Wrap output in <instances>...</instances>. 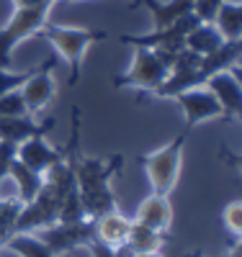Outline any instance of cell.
<instances>
[{"label": "cell", "instance_id": "obj_30", "mask_svg": "<svg viewBox=\"0 0 242 257\" xmlns=\"http://www.w3.org/2000/svg\"><path fill=\"white\" fill-rule=\"evenodd\" d=\"M3 242H6V234H3V231H0V247H3Z\"/></svg>", "mask_w": 242, "mask_h": 257}, {"label": "cell", "instance_id": "obj_11", "mask_svg": "<svg viewBox=\"0 0 242 257\" xmlns=\"http://www.w3.org/2000/svg\"><path fill=\"white\" fill-rule=\"evenodd\" d=\"M54 64H57V57H49V59L44 62L39 70H34V72L29 75V80L18 88L21 95H24V103H26L29 113L41 111L44 105L52 100V95H54V80H52Z\"/></svg>", "mask_w": 242, "mask_h": 257}, {"label": "cell", "instance_id": "obj_8", "mask_svg": "<svg viewBox=\"0 0 242 257\" xmlns=\"http://www.w3.org/2000/svg\"><path fill=\"white\" fill-rule=\"evenodd\" d=\"M96 237V224L93 219H83V221H72V224H52L47 229H41L39 239L49 247V252L57 257L62 252H70L75 247H85Z\"/></svg>", "mask_w": 242, "mask_h": 257}, {"label": "cell", "instance_id": "obj_3", "mask_svg": "<svg viewBox=\"0 0 242 257\" xmlns=\"http://www.w3.org/2000/svg\"><path fill=\"white\" fill-rule=\"evenodd\" d=\"M41 36H47L54 49L67 59L70 64V88L77 85L80 77V62L85 49L93 44V41H103L108 34L106 31H91V29H72V26H52V24H44L41 26Z\"/></svg>", "mask_w": 242, "mask_h": 257}, {"label": "cell", "instance_id": "obj_26", "mask_svg": "<svg viewBox=\"0 0 242 257\" xmlns=\"http://www.w3.org/2000/svg\"><path fill=\"white\" fill-rule=\"evenodd\" d=\"M88 249H91V254L93 257H119V252H116V247H108V244H103V242H98L96 237L85 244Z\"/></svg>", "mask_w": 242, "mask_h": 257}, {"label": "cell", "instance_id": "obj_1", "mask_svg": "<svg viewBox=\"0 0 242 257\" xmlns=\"http://www.w3.org/2000/svg\"><path fill=\"white\" fill-rule=\"evenodd\" d=\"M124 170V157L114 155L108 162L101 160H83L77 155L75 162V178H77V190H80V201L83 211L88 219H98L103 213L116 208V198L111 190V178Z\"/></svg>", "mask_w": 242, "mask_h": 257}, {"label": "cell", "instance_id": "obj_15", "mask_svg": "<svg viewBox=\"0 0 242 257\" xmlns=\"http://www.w3.org/2000/svg\"><path fill=\"white\" fill-rule=\"evenodd\" d=\"M93 224H96V239L108 244V247L124 244L126 237H129V229H131V221L126 216H121L116 208L103 213V216H98V219H93Z\"/></svg>", "mask_w": 242, "mask_h": 257}, {"label": "cell", "instance_id": "obj_5", "mask_svg": "<svg viewBox=\"0 0 242 257\" xmlns=\"http://www.w3.org/2000/svg\"><path fill=\"white\" fill-rule=\"evenodd\" d=\"M134 59L126 75H116L114 77V88H139V90H149L155 93L168 77V64L157 57L155 49L147 47H134Z\"/></svg>", "mask_w": 242, "mask_h": 257}, {"label": "cell", "instance_id": "obj_19", "mask_svg": "<svg viewBox=\"0 0 242 257\" xmlns=\"http://www.w3.org/2000/svg\"><path fill=\"white\" fill-rule=\"evenodd\" d=\"M163 242H165V231H155L139 221H131L129 237L124 244L131 249V254H137V252H155L163 247Z\"/></svg>", "mask_w": 242, "mask_h": 257}, {"label": "cell", "instance_id": "obj_12", "mask_svg": "<svg viewBox=\"0 0 242 257\" xmlns=\"http://www.w3.org/2000/svg\"><path fill=\"white\" fill-rule=\"evenodd\" d=\"M54 128V118L47 121H34L31 113L24 116H0V139L8 144H24L34 137H47Z\"/></svg>", "mask_w": 242, "mask_h": 257}, {"label": "cell", "instance_id": "obj_6", "mask_svg": "<svg viewBox=\"0 0 242 257\" xmlns=\"http://www.w3.org/2000/svg\"><path fill=\"white\" fill-rule=\"evenodd\" d=\"M201 24L199 18L193 13L178 18L175 24L170 26H163V29H155L152 34L147 36H121V44H129V47H147V49H155L160 54H170L175 57L181 49H186V34L196 26Z\"/></svg>", "mask_w": 242, "mask_h": 257}, {"label": "cell", "instance_id": "obj_2", "mask_svg": "<svg viewBox=\"0 0 242 257\" xmlns=\"http://www.w3.org/2000/svg\"><path fill=\"white\" fill-rule=\"evenodd\" d=\"M188 134L191 132L183 126L170 144H165L163 149H157V152H152L147 157H139V165L147 170V175H149L152 193H157V196H168V193L173 190L175 180H178V170H181L183 147H186Z\"/></svg>", "mask_w": 242, "mask_h": 257}, {"label": "cell", "instance_id": "obj_13", "mask_svg": "<svg viewBox=\"0 0 242 257\" xmlns=\"http://www.w3.org/2000/svg\"><path fill=\"white\" fill-rule=\"evenodd\" d=\"M64 157V149H54L47 144V139L44 137H34V139H26L24 144L16 147V160L24 162L26 167L36 170V173H47V170L59 162Z\"/></svg>", "mask_w": 242, "mask_h": 257}, {"label": "cell", "instance_id": "obj_25", "mask_svg": "<svg viewBox=\"0 0 242 257\" xmlns=\"http://www.w3.org/2000/svg\"><path fill=\"white\" fill-rule=\"evenodd\" d=\"M222 219H224V224L239 237V201H232V203L222 211Z\"/></svg>", "mask_w": 242, "mask_h": 257}, {"label": "cell", "instance_id": "obj_10", "mask_svg": "<svg viewBox=\"0 0 242 257\" xmlns=\"http://www.w3.org/2000/svg\"><path fill=\"white\" fill-rule=\"evenodd\" d=\"M206 88L214 93V98L222 105V116L227 121L239 118V108H242V85H239V75H237V64L232 70L216 72L211 75L206 82Z\"/></svg>", "mask_w": 242, "mask_h": 257}, {"label": "cell", "instance_id": "obj_4", "mask_svg": "<svg viewBox=\"0 0 242 257\" xmlns=\"http://www.w3.org/2000/svg\"><path fill=\"white\" fill-rule=\"evenodd\" d=\"M47 8H16L8 24L0 29V70H11L13 49L47 24Z\"/></svg>", "mask_w": 242, "mask_h": 257}, {"label": "cell", "instance_id": "obj_27", "mask_svg": "<svg viewBox=\"0 0 242 257\" xmlns=\"http://www.w3.org/2000/svg\"><path fill=\"white\" fill-rule=\"evenodd\" d=\"M57 3V0H13L16 8H52Z\"/></svg>", "mask_w": 242, "mask_h": 257}, {"label": "cell", "instance_id": "obj_14", "mask_svg": "<svg viewBox=\"0 0 242 257\" xmlns=\"http://www.w3.org/2000/svg\"><path fill=\"white\" fill-rule=\"evenodd\" d=\"M139 224L155 229V231H168L173 226V206L168 201V196H157V193H152L147 201L139 203L137 208V219Z\"/></svg>", "mask_w": 242, "mask_h": 257}, {"label": "cell", "instance_id": "obj_9", "mask_svg": "<svg viewBox=\"0 0 242 257\" xmlns=\"http://www.w3.org/2000/svg\"><path fill=\"white\" fill-rule=\"evenodd\" d=\"M178 100V105L186 113V128L193 132L201 121H209V118H219L222 116V105L214 98V93L206 88V85H196V88H186L181 90L178 95H173Z\"/></svg>", "mask_w": 242, "mask_h": 257}, {"label": "cell", "instance_id": "obj_24", "mask_svg": "<svg viewBox=\"0 0 242 257\" xmlns=\"http://www.w3.org/2000/svg\"><path fill=\"white\" fill-rule=\"evenodd\" d=\"M31 72H34V70H31ZM31 72H11V70H0V95L8 93V90L21 88V85L29 80Z\"/></svg>", "mask_w": 242, "mask_h": 257}, {"label": "cell", "instance_id": "obj_17", "mask_svg": "<svg viewBox=\"0 0 242 257\" xmlns=\"http://www.w3.org/2000/svg\"><path fill=\"white\" fill-rule=\"evenodd\" d=\"M8 175H11V178L16 180V185H18V201H21V203H29L36 193L41 190V185H44V175L36 173V170H31V167H26L24 162H18V160L11 162Z\"/></svg>", "mask_w": 242, "mask_h": 257}, {"label": "cell", "instance_id": "obj_21", "mask_svg": "<svg viewBox=\"0 0 242 257\" xmlns=\"http://www.w3.org/2000/svg\"><path fill=\"white\" fill-rule=\"evenodd\" d=\"M24 113H29V108L18 88L0 95V116H24Z\"/></svg>", "mask_w": 242, "mask_h": 257}, {"label": "cell", "instance_id": "obj_28", "mask_svg": "<svg viewBox=\"0 0 242 257\" xmlns=\"http://www.w3.org/2000/svg\"><path fill=\"white\" fill-rule=\"evenodd\" d=\"M131 257H165V254H160V249H155V252H137Z\"/></svg>", "mask_w": 242, "mask_h": 257}, {"label": "cell", "instance_id": "obj_23", "mask_svg": "<svg viewBox=\"0 0 242 257\" xmlns=\"http://www.w3.org/2000/svg\"><path fill=\"white\" fill-rule=\"evenodd\" d=\"M224 0H193V16L201 21V24H214L216 18V11L222 8Z\"/></svg>", "mask_w": 242, "mask_h": 257}, {"label": "cell", "instance_id": "obj_16", "mask_svg": "<svg viewBox=\"0 0 242 257\" xmlns=\"http://www.w3.org/2000/svg\"><path fill=\"white\" fill-rule=\"evenodd\" d=\"M224 44L222 34L214 29V24H196L188 34H186V49L199 54V57H206L211 54L214 49H219Z\"/></svg>", "mask_w": 242, "mask_h": 257}, {"label": "cell", "instance_id": "obj_18", "mask_svg": "<svg viewBox=\"0 0 242 257\" xmlns=\"http://www.w3.org/2000/svg\"><path fill=\"white\" fill-rule=\"evenodd\" d=\"M214 29L222 34L224 41H237V39L242 36V6L224 0L222 8L216 11Z\"/></svg>", "mask_w": 242, "mask_h": 257}, {"label": "cell", "instance_id": "obj_29", "mask_svg": "<svg viewBox=\"0 0 242 257\" xmlns=\"http://www.w3.org/2000/svg\"><path fill=\"white\" fill-rule=\"evenodd\" d=\"M186 257H204V252H201V249H191Z\"/></svg>", "mask_w": 242, "mask_h": 257}, {"label": "cell", "instance_id": "obj_22", "mask_svg": "<svg viewBox=\"0 0 242 257\" xmlns=\"http://www.w3.org/2000/svg\"><path fill=\"white\" fill-rule=\"evenodd\" d=\"M21 203L18 198H11V201H0V231L6 234H11V229H13V221H16V216H18V211H21Z\"/></svg>", "mask_w": 242, "mask_h": 257}, {"label": "cell", "instance_id": "obj_7", "mask_svg": "<svg viewBox=\"0 0 242 257\" xmlns=\"http://www.w3.org/2000/svg\"><path fill=\"white\" fill-rule=\"evenodd\" d=\"M57 216H59V201L54 198V193L41 185V190L36 193V196L21 206L18 216L13 221V231H34V229H47L52 224H57Z\"/></svg>", "mask_w": 242, "mask_h": 257}, {"label": "cell", "instance_id": "obj_20", "mask_svg": "<svg viewBox=\"0 0 242 257\" xmlns=\"http://www.w3.org/2000/svg\"><path fill=\"white\" fill-rule=\"evenodd\" d=\"M3 247H8L11 252H16L21 257H54L49 252V247L44 244L39 237H34L31 231H13V234H8Z\"/></svg>", "mask_w": 242, "mask_h": 257}]
</instances>
